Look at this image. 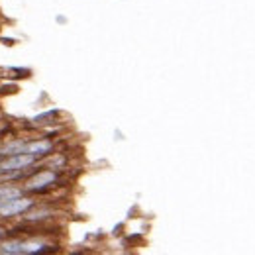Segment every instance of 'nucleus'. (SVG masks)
<instances>
[{
	"label": "nucleus",
	"instance_id": "obj_4",
	"mask_svg": "<svg viewBox=\"0 0 255 255\" xmlns=\"http://www.w3.org/2000/svg\"><path fill=\"white\" fill-rule=\"evenodd\" d=\"M51 151H53L51 139H35V141H28V145H26V153H32L37 159L47 157Z\"/></svg>",
	"mask_w": 255,
	"mask_h": 255
},
{
	"label": "nucleus",
	"instance_id": "obj_8",
	"mask_svg": "<svg viewBox=\"0 0 255 255\" xmlns=\"http://www.w3.org/2000/svg\"><path fill=\"white\" fill-rule=\"evenodd\" d=\"M2 41H4V43H8V45H12V43H14V39H12V37H2Z\"/></svg>",
	"mask_w": 255,
	"mask_h": 255
},
{
	"label": "nucleus",
	"instance_id": "obj_5",
	"mask_svg": "<svg viewBox=\"0 0 255 255\" xmlns=\"http://www.w3.org/2000/svg\"><path fill=\"white\" fill-rule=\"evenodd\" d=\"M0 252H2V254H8V255L26 254V242H22V240H12V242H6V244H2Z\"/></svg>",
	"mask_w": 255,
	"mask_h": 255
},
{
	"label": "nucleus",
	"instance_id": "obj_9",
	"mask_svg": "<svg viewBox=\"0 0 255 255\" xmlns=\"http://www.w3.org/2000/svg\"><path fill=\"white\" fill-rule=\"evenodd\" d=\"M4 234H6V232H4V228H0V240L4 238Z\"/></svg>",
	"mask_w": 255,
	"mask_h": 255
},
{
	"label": "nucleus",
	"instance_id": "obj_1",
	"mask_svg": "<svg viewBox=\"0 0 255 255\" xmlns=\"http://www.w3.org/2000/svg\"><path fill=\"white\" fill-rule=\"evenodd\" d=\"M59 181V175L53 171V169H41V171H35L33 177L26 183V191L28 192H47L49 189H53Z\"/></svg>",
	"mask_w": 255,
	"mask_h": 255
},
{
	"label": "nucleus",
	"instance_id": "obj_6",
	"mask_svg": "<svg viewBox=\"0 0 255 255\" xmlns=\"http://www.w3.org/2000/svg\"><path fill=\"white\" fill-rule=\"evenodd\" d=\"M57 114H59L57 110H47L43 114H37L35 118H32L33 126H49V124H53V120H55Z\"/></svg>",
	"mask_w": 255,
	"mask_h": 255
},
{
	"label": "nucleus",
	"instance_id": "obj_7",
	"mask_svg": "<svg viewBox=\"0 0 255 255\" xmlns=\"http://www.w3.org/2000/svg\"><path fill=\"white\" fill-rule=\"evenodd\" d=\"M16 196H22V191L16 189V187H0V202H6L10 198H16Z\"/></svg>",
	"mask_w": 255,
	"mask_h": 255
},
{
	"label": "nucleus",
	"instance_id": "obj_3",
	"mask_svg": "<svg viewBox=\"0 0 255 255\" xmlns=\"http://www.w3.org/2000/svg\"><path fill=\"white\" fill-rule=\"evenodd\" d=\"M37 161L35 155L32 153H16V155H8L6 159L0 163V173H22L24 169L32 167Z\"/></svg>",
	"mask_w": 255,
	"mask_h": 255
},
{
	"label": "nucleus",
	"instance_id": "obj_2",
	"mask_svg": "<svg viewBox=\"0 0 255 255\" xmlns=\"http://www.w3.org/2000/svg\"><path fill=\"white\" fill-rule=\"evenodd\" d=\"M33 206H35V200H32V198H26V196L10 198L6 202H0V218H14L20 214H26Z\"/></svg>",
	"mask_w": 255,
	"mask_h": 255
}]
</instances>
